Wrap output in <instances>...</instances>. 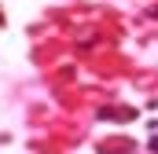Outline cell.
I'll return each instance as SVG.
<instances>
[{
    "label": "cell",
    "mask_w": 158,
    "mask_h": 154,
    "mask_svg": "<svg viewBox=\"0 0 158 154\" xmlns=\"http://www.w3.org/2000/svg\"><path fill=\"white\" fill-rule=\"evenodd\" d=\"M147 147H151V151H155V154H158V136H155V140H151V143H147Z\"/></svg>",
    "instance_id": "1"
}]
</instances>
